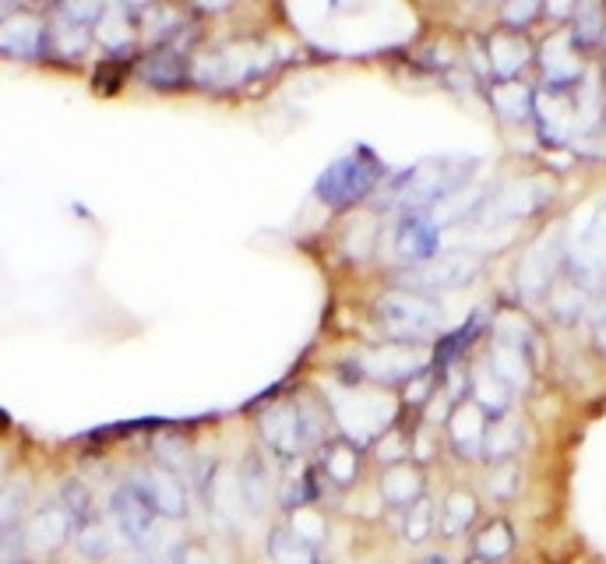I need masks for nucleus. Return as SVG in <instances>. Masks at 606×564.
<instances>
[{"label":"nucleus","instance_id":"nucleus-1","mask_svg":"<svg viewBox=\"0 0 606 564\" xmlns=\"http://www.w3.org/2000/svg\"><path fill=\"white\" fill-rule=\"evenodd\" d=\"M374 321L388 336V343L399 346H424L441 328V304L409 289H388L374 300Z\"/></svg>","mask_w":606,"mask_h":564},{"label":"nucleus","instance_id":"nucleus-2","mask_svg":"<svg viewBox=\"0 0 606 564\" xmlns=\"http://www.w3.org/2000/svg\"><path fill=\"white\" fill-rule=\"evenodd\" d=\"M381 180H385V162L374 156L367 145H357V149L336 159L318 177L315 195L328 208H352L378 191Z\"/></svg>","mask_w":606,"mask_h":564},{"label":"nucleus","instance_id":"nucleus-3","mask_svg":"<svg viewBox=\"0 0 606 564\" xmlns=\"http://www.w3.org/2000/svg\"><path fill=\"white\" fill-rule=\"evenodd\" d=\"M331 420L342 431V437H349L352 445H370L388 431L391 424V399L385 395V388H364V382H346V388H339L331 395Z\"/></svg>","mask_w":606,"mask_h":564},{"label":"nucleus","instance_id":"nucleus-4","mask_svg":"<svg viewBox=\"0 0 606 564\" xmlns=\"http://www.w3.org/2000/svg\"><path fill=\"white\" fill-rule=\"evenodd\" d=\"M110 518H113V530L131 543V547H145L149 536L156 533V522H159V512L152 505L149 491L135 476L128 484L113 487L110 494Z\"/></svg>","mask_w":606,"mask_h":564},{"label":"nucleus","instance_id":"nucleus-5","mask_svg":"<svg viewBox=\"0 0 606 564\" xmlns=\"http://www.w3.org/2000/svg\"><path fill=\"white\" fill-rule=\"evenodd\" d=\"M479 276V258L466 255V250H451V255H437L427 265H416L403 276V289L409 294H448V289H463Z\"/></svg>","mask_w":606,"mask_h":564},{"label":"nucleus","instance_id":"nucleus-6","mask_svg":"<svg viewBox=\"0 0 606 564\" xmlns=\"http://www.w3.org/2000/svg\"><path fill=\"white\" fill-rule=\"evenodd\" d=\"M352 364H357V370H360V382H370V385H378V388L406 385L420 370L430 367L424 353H416V346H399V343L370 346Z\"/></svg>","mask_w":606,"mask_h":564},{"label":"nucleus","instance_id":"nucleus-7","mask_svg":"<svg viewBox=\"0 0 606 564\" xmlns=\"http://www.w3.org/2000/svg\"><path fill=\"white\" fill-rule=\"evenodd\" d=\"M258 437L268 448L271 458H279L282 466L297 463L304 455L300 445V424H297V403H276L258 416Z\"/></svg>","mask_w":606,"mask_h":564},{"label":"nucleus","instance_id":"nucleus-8","mask_svg":"<svg viewBox=\"0 0 606 564\" xmlns=\"http://www.w3.org/2000/svg\"><path fill=\"white\" fill-rule=\"evenodd\" d=\"M441 250V226H437L427 212H406L403 222L395 226V255L409 268L427 265Z\"/></svg>","mask_w":606,"mask_h":564},{"label":"nucleus","instance_id":"nucleus-9","mask_svg":"<svg viewBox=\"0 0 606 564\" xmlns=\"http://www.w3.org/2000/svg\"><path fill=\"white\" fill-rule=\"evenodd\" d=\"M487 57H490V71H494L497 81H518L521 71L533 65L536 50H533L529 36L521 29L500 26L497 32L487 36Z\"/></svg>","mask_w":606,"mask_h":564},{"label":"nucleus","instance_id":"nucleus-10","mask_svg":"<svg viewBox=\"0 0 606 564\" xmlns=\"http://www.w3.org/2000/svg\"><path fill=\"white\" fill-rule=\"evenodd\" d=\"M445 431L451 448L463 458H479L484 452V434H487V416L479 413L469 399H455L445 416Z\"/></svg>","mask_w":606,"mask_h":564},{"label":"nucleus","instance_id":"nucleus-11","mask_svg":"<svg viewBox=\"0 0 606 564\" xmlns=\"http://www.w3.org/2000/svg\"><path fill=\"white\" fill-rule=\"evenodd\" d=\"M360 463H364V448H360V445H352L349 437H331V442H328L325 448H318V463H315V469L321 473L325 484L346 491V487L357 484Z\"/></svg>","mask_w":606,"mask_h":564},{"label":"nucleus","instance_id":"nucleus-12","mask_svg":"<svg viewBox=\"0 0 606 564\" xmlns=\"http://www.w3.org/2000/svg\"><path fill=\"white\" fill-rule=\"evenodd\" d=\"M234 479L244 515H265L271 505V473L265 466V458L258 452H247L234 469Z\"/></svg>","mask_w":606,"mask_h":564},{"label":"nucleus","instance_id":"nucleus-13","mask_svg":"<svg viewBox=\"0 0 606 564\" xmlns=\"http://www.w3.org/2000/svg\"><path fill=\"white\" fill-rule=\"evenodd\" d=\"M71 533H74L71 515L64 512L60 501H47V505H39L26 522V536L39 551H60L71 540Z\"/></svg>","mask_w":606,"mask_h":564},{"label":"nucleus","instance_id":"nucleus-14","mask_svg":"<svg viewBox=\"0 0 606 564\" xmlns=\"http://www.w3.org/2000/svg\"><path fill=\"white\" fill-rule=\"evenodd\" d=\"M494 378L505 385L511 395L526 392L529 382H533V364H529V349L521 346H511V343H500L494 339L490 353H487V364H484Z\"/></svg>","mask_w":606,"mask_h":564},{"label":"nucleus","instance_id":"nucleus-15","mask_svg":"<svg viewBox=\"0 0 606 564\" xmlns=\"http://www.w3.org/2000/svg\"><path fill=\"white\" fill-rule=\"evenodd\" d=\"M560 261H564V255L554 244H536L529 255L521 258V265H518V289L526 297L550 294L557 271H560Z\"/></svg>","mask_w":606,"mask_h":564},{"label":"nucleus","instance_id":"nucleus-16","mask_svg":"<svg viewBox=\"0 0 606 564\" xmlns=\"http://www.w3.org/2000/svg\"><path fill=\"white\" fill-rule=\"evenodd\" d=\"M138 479L145 484V491H149L152 505L162 518H183L187 515V505H191V501H187V487L177 473L152 466V469H145Z\"/></svg>","mask_w":606,"mask_h":564},{"label":"nucleus","instance_id":"nucleus-17","mask_svg":"<svg viewBox=\"0 0 606 564\" xmlns=\"http://www.w3.org/2000/svg\"><path fill=\"white\" fill-rule=\"evenodd\" d=\"M469 403L487 416V424H497L511 409V392L487 367H479L476 374H469Z\"/></svg>","mask_w":606,"mask_h":564},{"label":"nucleus","instance_id":"nucleus-18","mask_svg":"<svg viewBox=\"0 0 606 564\" xmlns=\"http://www.w3.org/2000/svg\"><path fill=\"white\" fill-rule=\"evenodd\" d=\"M424 487H427V479H424L420 469H416V463L388 466L385 469V479H381V494H385L388 505H395V508L416 505V501L424 497Z\"/></svg>","mask_w":606,"mask_h":564},{"label":"nucleus","instance_id":"nucleus-19","mask_svg":"<svg viewBox=\"0 0 606 564\" xmlns=\"http://www.w3.org/2000/svg\"><path fill=\"white\" fill-rule=\"evenodd\" d=\"M437 512H441V515H437V526H441L445 536H463L479 518V501L466 487H451Z\"/></svg>","mask_w":606,"mask_h":564},{"label":"nucleus","instance_id":"nucleus-20","mask_svg":"<svg viewBox=\"0 0 606 564\" xmlns=\"http://www.w3.org/2000/svg\"><path fill=\"white\" fill-rule=\"evenodd\" d=\"M297 424H300V445L304 452H318L331 442V409L318 399H297Z\"/></svg>","mask_w":606,"mask_h":564},{"label":"nucleus","instance_id":"nucleus-21","mask_svg":"<svg viewBox=\"0 0 606 564\" xmlns=\"http://www.w3.org/2000/svg\"><path fill=\"white\" fill-rule=\"evenodd\" d=\"M268 557L276 564H321L315 543L300 540L289 526H276L268 533Z\"/></svg>","mask_w":606,"mask_h":564},{"label":"nucleus","instance_id":"nucleus-22","mask_svg":"<svg viewBox=\"0 0 606 564\" xmlns=\"http://www.w3.org/2000/svg\"><path fill=\"white\" fill-rule=\"evenodd\" d=\"M494 110L497 117L515 120V123H526L533 120V107H536V92L521 81H497L494 86Z\"/></svg>","mask_w":606,"mask_h":564},{"label":"nucleus","instance_id":"nucleus-23","mask_svg":"<svg viewBox=\"0 0 606 564\" xmlns=\"http://www.w3.org/2000/svg\"><path fill=\"white\" fill-rule=\"evenodd\" d=\"M484 325H487V315H484V310H476V315L463 328H455L451 336H445L441 343H437V349H434V367H445L448 370L476 343V336L484 332Z\"/></svg>","mask_w":606,"mask_h":564},{"label":"nucleus","instance_id":"nucleus-24","mask_svg":"<svg viewBox=\"0 0 606 564\" xmlns=\"http://www.w3.org/2000/svg\"><path fill=\"white\" fill-rule=\"evenodd\" d=\"M511 551H515V533H511V526L505 518H490L473 540V554L484 557V561H494V564L505 561Z\"/></svg>","mask_w":606,"mask_h":564},{"label":"nucleus","instance_id":"nucleus-25","mask_svg":"<svg viewBox=\"0 0 606 564\" xmlns=\"http://www.w3.org/2000/svg\"><path fill=\"white\" fill-rule=\"evenodd\" d=\"M518 448H521V431H518L515 424L497 420L494 427L487 424L484 452H479V458H487L490 466H497V463H511V458L518 455Z\"/></svg>","mask_w":606,"mask_h":564},{"label":"nucleus","instance_id":"nucleus-26","mask_svg":"<svg viewBox=\"0 0 606 564\" xmlns=\"http://www.w3.org/2000/svg\"><path fill=\"white\" fill-rule=\"evenodd\" d=\"M71 536H74L78 554L89 557V561H102V557L113 554V540H110V530H107V522H102V515L89 518L86 526H78Z\"/></svg>","mask_w":606,"mask_h":564},{"label":"nucleus","instance_id":"nucleus-27","mask_svg":"<svg viewBox=\"0 0 606 564\" xmlns=\"http://www.w3.org/2000/svg\"><path fill=\"white\" fill-rule=\"evenodd\" d=\"M321 473L315 469V466H307L300 476H292L289 479V487L282 491V505L289 508V512H297V508H310L315 501L321 497Z\"/></svg>","mask_w":606,"mask_h":564},{"label":"nucleus","instance_id":"nucleus-28","mask_svg":"<svg viewBox=\"0 0 606 564\" xmlns=\"http://www.w3.org/2000/svg\"><path fill=\"white\" fill-rule=\"evenodd\" d=\"M26 508H29V487L26 479H11L0 487V530H18L26 526Z\"/></svg>","mask_w":606,"mask_h":564},{"label":"nucleus","instance_id":"nucleus-29","mask_svg":"<svg viewBox=\"0 0 606 564\" xmlns=\"http://www.w3.org/2000/svg\"><path fill=\"white\" fill-rule=\"evenodd\" d=\"M60 505H64V512L71 515V526H86L89 518H96V501H92V491L81 484V479H68L64 487H60Z\"/></svg>","mask_w":606,"mask_h":564},{"label":"nucleus","instance_id":"nucleus-30","mask_svg":"<svg viewBox=\"0 0 606 564\" xmlns=\"http://www.w3.org/2000/svg\"><path fill=\"white\" fill-rule=\"evenodd\" d=\"M141 78L156 89H173L183 81V65L177 60V53H156L149 57V65L141 68Z\"/></svg>","mask_w":606,"mask_h":564},{"label":"nucleus","instance_id":"nucleus-31","mask_svg":"<svg viewBox=\"0 0 606 564\" xmlns=\"http://www.w3.org/2000/svg\"><path fill=\"white\" fill-rule=\"evenodd\" d=\"M434 526H437V512H434V505H430L427 497H420L416 505H409L406 515H403V536H406V543H424L434 533Z\"/></svg>","mask_w":606,"mask_h":564},{"label":"nucleus","instance_id":"nucleus-32","mask_svg":"<svg viewBox=\"0 0 606 564\" xmlns=\"http://www.w3.org/2000/svg\"><path fill=\"white\" fill-rule=\"evenodd\" d=\"M518 487H521V469H518L515 458H511V463H497L490 469L487 491H490L494 501H511V497H518Z\"/></svg>","mask_w":606,"mask_h":564},{"label":"nucleus","instance_id":"nucleus-33","mask_svg":"<svg viewBox=\"0 0 606 564\" xmlns=\"http://www.w3.org/2000/svg\"><path fill=\"white\" fill-rule=\"evenodd\" d=\"M187 458H191V448H187L183 437L162 434L159 442H156V466H162V469H170V473L180 476V469L187 466Z\"/></svg>","mask_w":606,"mask_h":564},{"label":"nucleus","instance_id":"nucleus-34","mask_svg":"<svg viewBox=\"0 0 606 564\" xmlns=\"http://www.w3.org/2000/svg\"><path fill=\"white\" fill-rule=\"evenodd\" d=\"M550 310H554V318H560V321L585 318V289H582L578 283L564 286V289H554V297H550Z\"/></svg>","mask_w":606,"mask_h":564},{"label":"nucleus","instance_id":"nucleus-35","mask_svg":"<svg viewBox=\"0 0 606 564\" xmlns=\"http://www.w3.org/2000/svg\"><path fill=\"white\" fill-rule=\"evenodd\" d=\"M374 448H378V458L388 466H399V463H413L409 458V437L399 434V431H385L378 442H374Z\"/></svg>","mask_w":606,"mask_h":564},{"label":"nucleus","instance_id":"nucleus-36","mask_svg":"<svg viewBox=\"0 0 606 564\" xmlns=\"http://www.w3.org/2000/svg\"><path fill=\"white\" fill-rule=\"evenodd\" d=\"M289 530L297 533L300 540H307V543H318L325 540V533H328V526H325V518L315 512V508H297L292 512V522H289Z\"/></svg>","mask_w":606,"mask_h":564},{"label":"nucleus","instance_id":"nucleus-37","mask_svg":"<svg viewBox=\"0 0 606 564\" xmlns=\"http://www.w3.org/2000/svg\"><path fill=\"white\" fill-rule=\"evenodd\" d=\"M26 547H29L26 526L0 530V564H26Z\"/></svg>","mask_w":606,"mask_h":564},{"label":"nucleus","instance_id":"nucleus-38","mask_svg":"<svg viewBox=\"0 0 606 564\" xmlns=\"http://www.w3.org/2000/svg\"><path fill=\"white\" fill-rule=\"evenodd\" d=\"M403 388H406V403L409 406H427L434 399V392H437V378H434V370L427 367V370L416 374L413 382H406Z\"/></svg>","mask_w":606,"mask_h":564},{"label":"nucleus","instance_id":"nucleus-39","mask_svg":"<svg viewBox=\"0 0 606 564\" xmlns=\"http://www.w3.org/2000/svg\"><path fill=\"white\" fill-rule=\"evenodd\" d=\"M170 564H216V554L205 547L201 540H187L173 551V561Z\"/></svg>","mask_w":606,"mask_h":564},{"label":"nucleus","instance_id":"nucleus-40","mask_svg":"<svg viewBox=\"0 0 606 564\" xmlns=\"http://www.w3.org/2000/svg\"><path fill=\"white\" fill-rule=\"evenodd\" d=\"M593 343H596V349L606 353V304L599 310H593Z\"/></svg>","mask_w":606,"mask_h":564},{"label":"nucleus","instance_id":"nucleus-41","mask_svg":"<svg viewBox=\"0 0 606 564\" xmlns=\"http://www.w3.org/2000/svg\"><path fill=\"white\" fill-rule=\"evenodd\" d=\"M420 564H451V561H448L445 554H427V557H424Z\"/></svg>","mask_w":606,"mask_h":564},{"label":"nucleus","instance_id":"nucleus-42","mask_svg":"<svg viewBox=\"0 0 606 564\" xmlns=\"http://www.w3.org/2000/svg\"><path fill=\"white\" fill-rule=\"evenodd\" d=\"M466 564H494V561H484V557H476V554H473V557H469Z\"/></svg>","mask_w":606,"mask_h":564},{"label":"nucleus","instance_id":"nucleus-43","mask_svg":"<svg viewBox=\"0 0 606 564\" xmlns=\"http://www.w3.org/2000/svg\"><path fill=\"white\" fill-rule=\"evenodd\" d=\"M0 473H4V463H0ZM0 487H4V484H0Z\"/></svg>","mask_w":606,"mask_h":564}]
</instances>
